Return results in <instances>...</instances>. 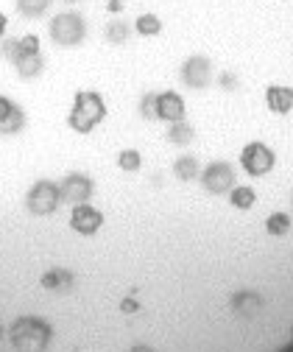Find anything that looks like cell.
<instances>
[{"label": "cell", "mask_w": 293, "mask_h": 352, "mask_svg": "<svg viewBox=\"0 0 293 352\" xmlns=\"http://www.w3.org/2000/svg\"><path fill=\"white\" fill-rule=\"evenodd\" d=\"M204 188L209 193H226L229 188H235V173L226 162H213L204 170Z\"/></svg>", "instance_id": "7"}, {"label": "cell", "mask_w": 293, "mask_h": 352, "mask_svg": "<svg viewBox=\"0 0 293 352\" xmlns=\"http://www.w3.org/2000/svg\"><path fill=\"white\" fill-rule=\"evenodd\" d=\"M106 39L115 42V45H117V42L129 39V28H126V23H109L106 25Z\"/></svg>", "instance_id": "18"}, {"label": "cell", "mask_w": 293, "mask_h": 352, "mask_svg": "<svg viewBox=\"0 0 293 352\" xmlns=\"http://www.w3.org/2000/svg\"><path fill=\"white\" fill-rule=\"evenodd\" d=\"M255 190L251 188H246V185H240V188H232V196H229V201H232V207H237V210H248L251 204H255Z\"/></svg>", "instance_id": "14"}, {"label": "cell", "mask_w": 293, "mask_h": 352, "mask_svg": "<svg viewBox=\"0 0 293 352\" xmlns=\"http://www.w3.org/2000/svg\"><path fill=\"white\" fill-rule=\"evenodd\" d=\"M65 3H75V0H65Z\"/></svg>", "instance_id": "21"}, {"label": "cell", "mask_w": 293, "mask_h": 352, "mask_svg": "<svg viewBox=\"0 0 293 352\" xmlns=\"http://www.w3.org/2000/svg\"><path fill=\"white\" fill-rule=\"evenodd\" d=\"M48 6H51V0H17V9H20L25 17H39V14H45Z\"/></svg>", "instance_id": "16"}, {"label": "cell", "mask_w": 293, "mask_h": 352, "mask_svg": "<svg viewBox=\"0 0 293 352\" xmlns=\"http://www.w3.org/2000/svg\"><path fill=\"white\" fill-rule=\"evenodd\" d=\"M182 76H185V81L190 87H204L209 81V62L204 56H193V59H187Z\"/></svg>", "instance_id": "10"}, {"label": "cell", "mask_w": 293, "mask_h": 352, "mask_svg": "<svg viewBox=\"0 0 293 352\" xmlns=\"http://www.w3.org/2000/svg\"><path fill=\"white\" fill-rule=\"evenodd\" d=\"M266 230H268V235H288L290 232V215L288 212H274V215H268V221H266Z\"/></svg>", "instance_id": "12"}, {"label": "cell", "mask_w": 293, "mask_h": 352, "mask_svg": "<svg viewBox=\"0 0 293 352\" xmlns=\"http://www.w3.org/2000/svg\"><path fill=\"white\" fill-rule=\"evenodd\" d=\"M6 23H9V20H6V14H3V12H0V36H3V34H6Z\"/></svg>", "instance_id": "20"}, {"label": "cell", "mask_w": 293, "mask_h": 352, "mask_svg": "<svg viewBox=\"0 0 293 352\" xmlns=\"http://www.w3.org/2000/svg\"><path fill=\"white\" fill-rule=\"evenodd\" d=\"M104 118H106V104H104V98L98 93H93V90L75 93L73 109H70V118H67L70 129L81 131V135H87V131H93Z\"/></svg>", "instance_id": "1"}, {"label": "cell", "mask_w": 293, "mask_h": 352, "mask_svg": "<svg viewBox=\"0 0 293 352\" xmlns=\"http://www.w3.org/2000/svg\"><path fill=\"white\" fill-rule=\"evenodd\" d=\"M109 12H123V0H109Z\"/></svg>", "instance_id": "19"}, {"label": "cell", "mask_w": 293, "mask_h": 352, "mask_svg": "<svg viewBox=\"0 0 293 352\" xmlns=\"http://www.w3.org/2000/svg\"><path fill=\"white\" fill-rule=\"evenodd\" d=\"M196 170H198V162H196L193 157H182V160H176V176H179V179H193Z\"/></svg>", "instance_id": "17"}, {"label": "cell", "mask_w": 293, "mask_h": 352, "mask_svg": "<svg viewBox=\"0 0 293 352\" xmlns=\"http://www.w3.org/2000/svg\"><path fill=\"white\" fill-rule=\"evenodd\" d=\"M154 109H156V118H162V120H167V123H176V120L185 118V101H182V96L174 93V90L156 96Z\"/></svg>", "instance_id": "8"}, {"label": "cell", "mask_w": 293, "mask_h": 352, "mask_svg": "<svg viewBox=\"0 0 293 352\" xmlns=\"http://www.w3.org/2000/svg\"><path fill=\"white\" fill-rule=\"evenodd\" d=\"M140 165H143V157H140V151H134V148H126V151H120L117 154V168L120 170H140Z\"/></svg>", "instance_id": "15"}, {"label": "cell", "mask_w": 293, "mask_h": 352, "mask_svg": "<svg viewBox=\"0 0 293 352\" xmlns=\"http://www.w3.org/2000/svg\"><path fill=\"white\" fill-rule=\"evenodd\" d=\"M240 162L251 176H263L274 168V151L266 143H248L240 154Z\"/></svg>", "instance_id": "4"}, {"label": "cell", "mask_w": 293, "mask_h": 352, "mask_svg": "<svg viewBox=\"0 0 293 352\" xmlns=\"http://www.w3.org/2000/svg\"><path fill=\"white\" fill-rule=\"evenodd\" d=\"M87 34V25L78 14H59L51 20V39L62 48H73L84 39Z\"/></svg>", "instance_id": "2"}, {"label": "cell", "mask_w": 293, "mask_h": 352, "mask_svg": "<svg viewBox=\"0 0 293 352\" xmlns=\"http://www.w3.org/2000/svg\"><path fill=\"white\" fill-rule=\"evenodd\" d=\"M134 28H137V34H143V36H156V34L162 31V20H159L156 14H140L137 23H134Z\"/></svg>", "instance_id": "13"}, {"label": "cell", "mask_w": 293, "mask_h": 352, "mask_svg": "<svg viewBox=\"0 0 293 352\" xmlns=\"http://www.w3.org/2000/svg\"><path fill=\"white\" fill-rule=\"evenodd\" d=\"M90 193H93V182L87 179V176H78V173L67 176V179H62V185H59L62 201H67V204H73V207L87 204Z\"/></svg>", "instance_id": "6"}, {"label": "cell", "mask_w": 293, "mask_h": 352, "mask_svg": "<svg viewBox=\"0 0 293 352\" xmlns=\"http://www.w3.org/2000/svg\"><path fill=\"white\" fill-rule=\"evenodd\" d=\"M101 224H104V215L93 204H78L70 212V227L78 235H95L101 230Z\"/></svg>", "instance_id": "5"}, {"label": "cell", "mask_w": 293, "mask_h": 352, "mask_svg": "<svg viewBox=\"0 0 293 352\" xmlns=\"http://www.w3.org/2000/svg\"><path fill=\"white\" fill-rule=\"evenodd\" d=\"M14 62H17V73H20L23 78L36 76V73L42 70V56H39V54H23V56H17Z\"/></svg>", "instance_id": "11"}, {"label": "cell", "mask_w": 293, "mask_h": 352, "mask_svg": "<svg viewBox=\"0 0 293 352\" xmlns=\"http://www.w3.org/2000/svg\"><path fill=\"white\" fill-rule=\"evenodd\" d=\"M28 210L34 215H51L59 204H62V196H59V185L48 182V179H39L31 190H28Z\"/></svg>", "instance_id": "3"}, {"label": "cell", "mask_w": 293, "mask_h": 352, "mask_svg": "<svg viewBox=\"0 0 293 352\" xmlns=\"http://www.w3.org/2000/svg\"><path fill=\"white\" fill-rule=\"evenodd\" d=\"M266 104L277 115H288L293 109V90L290 87H268L266 90Z\"/></svg>", "instance_id": "9"}]
</instances>
